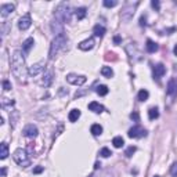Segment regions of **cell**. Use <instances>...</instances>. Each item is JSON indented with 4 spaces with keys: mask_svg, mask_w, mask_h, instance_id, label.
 <instances>
[{
    "mask_svg": "<svg viewBox=\"0 0 177 177\" xmlns=\"http://www.w3.org/2000/svg\"><path fill=\"white\" fill-rule=\"evenodd\" d=\"M11 71L18 80H24L26 76L25 69V58L20 50H15L11 56Z\"/></svg>",
    "mask_w": 177,
    "mask_h": 177,
    "instance_id": "1",
    "label": "cell"
},
{
    "mask_svg": "<svg viewBox=\"0 0 177 177\" xmlns=\"http://www.w3.org/2000/svg\"><path fill=\"white\" fill-rule=\"evenodd\" d=\"M67 42H68V37L65 36V33H61L58 36H56L51 42V46H50V51H48V57L50 58H54V57L58 54L61 48H64L67 46Z\"/></svg>",
    "mask_w": 177,
    "mask_h": 177,
    "instance_id": "2",
    "label": "cell"
},
{
    "mask_svg": "<svg viewBox=\"0 0 177 177\" xmlns=\"http://www.w3.org/2000/svg\"><path fill=\"white\" fill-rule=\"evenodd\" d=\"M71 17H72V11H71V6L68 3H61L56 10V14H54V18L58 20L60 22L65 24V22H69L71 21Z\"/></svg>",
    "mask_w": 177,
    "mask_h": 177,
    "instance_id": "3",
    "label": "cell"
},
{
    "mask_svg": "<svg viewBox=\"0 0 177 177\" xmlns=\"http://www.w3.org/2000/svg\"><path fill=\"white\" fill-rule=\"evenodd\" d=\"M12 159H14V162H15L17 165L24 166V167H26V166L31 165V159H29L28 152H26L25 149H22V148H18V149L14 151V154H12Z\"/></svg>",
    "mask_w": 177,
    "mask_h": 177,
    "instance_id": "4",
    "label": "cell"
},
{
    "mask_svg": "<svg viewBox=\"0 0 177 177\" xmlns=\"http://www.w3.org/2000/svg\"><path fill=\"white\" fill-rule=\"evenodd\" d=\"M127 134H129L130 138H141V137L147 136V130H145L144 127H141L140 125H136V126H133L132 129L129 130Z\"/></svg>",
    "mask_w": 177,
    "mask_h": 177,
    "instance_id": "5",
    "label": "cell"
},
{
    "mask_svg": "<svg viewBox=\"0 0 177 177\" xmlns=\"http://www.w3.org/2000/svg\"><path fill=\"white\" fill-rule=\"evenodd\" d=\"M67 80L71 83V85H75V86H82L85 85L87 78L83 76V75H75V73H69L67 76Z\"/></svg>",
    "mask_w": 177,
    "mask_h": 177,
    "instance_id": "6",
    "label": "cell"
},
{
    "mask_svg": "<svg viewBox=\"0 0 177 177\" xmlns=\"http://www.w3.org/2000/svg\"><path fill=\"white\" fill-rule=\"evenodd\" d=\"M46 68V61H40V62H36V64H33L32 67H29L28 69V73L31 76H37L39 73H42Z\"/></svg>",
    "mask_w": 177,
    "mask_h": 177,
    "instance_id": "7",
    "label": "cell"
},
{
    "mask_svg": "<svg viewBox=\"0 0 177 177\" xmlns=\"http://www.w3.org/2000/svg\"><path fill=\"white\" fill-rule=\"evenodd\" d=\"M31 25H32V18H31V15H29V14H25V15H22L20 18L18 28H20L21 31H26V29H28Z\"/></svg>",
    "mask_w": 177,
    "mask_h": 177,
    "instance_id": "8",
    "label": "cell"
},
{
    "mask_svg": "<svg viewBox=\"0 0 177 177\" xmlns=\"http://www.w3.org/2000/svg\"><path fill=\"white\" fill-rule=\"evenodd\" d=\"M24 136L25 137H28V138H35V137L37 136V127L35 125H32V123H31V125H26L24 127Z\"/></svg>",
    "mask_w": 177,
    "mask_h": 177,
    "instance_id": "9",
    "label": "cell"
},
{
    "mask_svg": "<svg viewBox=\"0 0 177 177\" xmlns=\"http://www.w3.org/2000/svg\"><path fill=\"white\" fill-rule=\"evenodd\" d=\"M167 94L170 97H176L177 96V78H172L167 83Z\"/></svg>",
    "mask_w": 177,
    "mask_h": 177,
    "instance_id": "10",
    "label": "cell"
},
{
    "mask_svg": "<svg viewBox=\"0 0 177 177\" xmlns=\"http://www.w3.org/2000/svg\"><path fill=\"white\" fill-rule=\"evenodd\" d=\"M134 15V6H126L123 10H122V20L123 21H130Z\"/></svg>",
    "mask_w": 177,
    "mask_h": 177,
    "instance_id": "11",
    "label": "cell"
},
{
    "mask_svg": "<svg viewBox=\"0 0 177 177\" xmlns=\"http://www.w3.org/2000/svg\"><path fill=\"white\" fill-rule=\"evenodd\" d=\"M166 73V68L163 64H157L154 67V79H161Z\"/></svg>",
    "mask_w": 177,
    "mask_h": 177,
    "instance_id": "12",
    "label": "cell"
},
{
    "mask_svg": "<svg viewBox=\"0 0 177 177\" xmlns=\"http://www.w3.org/2000/svg\"><path fill=\"white\" fill-rule=\"evenodd\" d=\"M94 44H96L94 39H93V37H88V39H86V40L79 43V48L83 50V51H87V50H91V48L94 47Z\"/></svg>",
    "mask_w": 177,
    "mask_h": 177,
    "instance_id": "13",
    "label": "cell"
},
{
    "mask_svg": "<svg viewBox=\"0 0 177 177\" xmlns=\"http://www.w3.org/2000/svg\"><path fill=\"white\" fill-rule=\"evenodd\" d=\"M14 8H15V6L14 4H3L1 6V8H0V11H1V17H7L10 15L12 11H14Z\"/></svg>",
    "mask_w": 177,
    "mask_h": 177,
    "instance_id": "14",
    "label": "cell"
},
{
    "mask_svg": "<svg viewBox=\"0 0 177 177\" xmlns=\"http://www.w3.org/2000/svg\"><path fill=\"white\" fill-rule=\"evenodd\" d=\"M88 109H90V111H93L94 113H101L102 111H104V107H102L100 102L93 101V102H90V104H88Z\"/></svg>",
    "mask_w": 177,
    "mask_h": 177,
    "instance_id": "15",
    "label": "cell"
},
{
    "mask_svg": "<svg viewBox=\"0 0 177 177\" xmlns=\"http://www.w3.org/2000/svg\"><path fill=\"white\" fill-rule=\"evenodd\" d=\"M33 44H35V42H33V37H28L26 40L22 43V50H24L25 54H28L29 51H31V48L33 47Z\"/></svg>",
    "mask_w": 177,
    "mask_h": 177,
    "instance_id": "16",
    "label": "cell"
},
{
    "mask_svg": "<svg viewBox=\"0 0 177 177\" xmlns=\"http://www.w3.org/2000/svg\"><path fill=\"white\" fill-rule=\"evenodd\" d=\"M51 82H53V72L51 71H47V72L44 73L43 80H42V85H43L44 87H48V86L51 85Z\"/></svg>",
    "mask_w": 177,
    "mask_h": 177,
    "instance_id": "17",
    "label": "cell"
},
{
    "mask_svg": "<svg viewBox=\"0 0 177 177\" xmlns=\"http://www.w3.org/2000/svg\"><path fill=\"white\" fill-rule=\"evenodd\" d=\"M145 48H147V51L148 53H155V51H158V44L155 43V42H152L151 39H148L147 40V44H145Z\"/></svg>",
    "mask_w": 177,
    "mask_h": 177,
    "instance_id": "18",
    "label": "cell"
},
{
    "mask_svg": "<svg viewBox=\"0 0 177 177\" xmlns=\"http://www.w3.org/2000/svg\"><path fill=\"white\" fill-rule=\"evenodd\" d=\"M8 157V145L7 143H1L0 144V159H6Z\"/></svg>",
    "mask_w": 177,
    "mask_h": 177,
    "instance_id": "19",
    "label": "cell"
},
{
    "mask_svg": "<svg viewBox=\"0 0 177 177\" xmlns=\"http://www.w3.org/2000/svg\"><path fill=\"white\" fill-rule=\"evenodd\" d=\"M80 118V111L79 109H72L71 112H69V115H68V119H69V122H76L78 119Z\"/></svg>",
    "mask_w": 177,
    "mask_h": 177,
    "instance_id": "20",
    "label": "cell"
},
{
    "mask_svg": "<svg viewBox=\"0 0 177 177\" xmlns=\"http://www.w3.org/2000/svg\"><path fill=\"white\" fill-rule=\"evenodd\" d=\"M90 132H91L93 136H100L101 133H102V126L98 125V123H94V125H91V127H90Z\"/></svg>",
    "mask_w": 177,
    "mask_h": 177,
    "instance_id": "21",
    "label": "cell"
},
{
    "mask_svg": "<svg viewBox=\"0 0 177 177\" xmlns=\"http://www.w3.org/2000/svg\"><path fill=\"white\" fill-rule=\"evenodd\" d=\"M93 32H94V35L96 36H98V37H101V36H104L105 35V28L102 26V25H96L94 28H93Z\"/></svg>",
    "mask_w": 177,
    "mask_h": 177,
    "instance_id": "22",
    "label": "cell"
},
{
    "mask_svg": "<svg viewBox=\"0 0 177 177\" xmlns=\"http://www.w3.org/2000/svg\"><path fill=\"white\" fill-rule=\"evenodd\" d=\"M112 144H113V147H115V148H122V147H123V144H125V140H123L121 136H116V137H113Z\"/></svg>",
    "mask_w": 177,
    "mask_h": 177,
    "instance_id": "23",
    "label": "cell"
},
{
    "mask_svg": "<svg viewBox=\"0 0 177 177\" xmlns=\"http://www.w3.org/2000/svg\"><path fill=\"white\" fill-rule=\"evenodd\" d=\"M101 75L105 78H112L113 76V71L111 67H102L101 68Z\"/></svg>",
    "mask_w": 177,
    "mask_h": 177,
    "instance_id": "24",
    "label": "cell"
},
{
    "mask_svg": "<svg viewBox=\"0 0 177 177\" xmlns=\"http://www.w3.org/2000/svg\"><path fill=\"white\" fill-rule=\"evenodd\" d=\"M158 116H159V112H158V108H157V107H154V108H149V111H148V118H149V119H151V121H155Z\"/></svg>",
    "mask_w": 177,
    "mask_h": 177,
    "instance_id": "25",
    "label": "cell"
},
{
    "mask_svg": "<svg viewBox=\"0 0 177 177\" xmlns=\"http://www.w3.org/2000/svg\"><path fill=\"white\" fill-rule=\"evenodd\" d=\"M148 97H149V93L145 90V88H143V90H140L138 91V96H137V98L140 101H147L148 100Z\"/></svg>",
    "mask_w": 177,
    "mask_h": 177,
    "instance_id": "26",
    "label": "cell"
},
{
    "mask_svg": "<svg viewBox=\"0 0 177 177\" xmlns=\"http://www.w3.org/2000/svg\"><path fill=\"white\" fill-rule=\"evenodd\" d=\"M97 94H98V96H107V94H108V87H107V86L105 85H100L98 86V87H97Z\"/></svg>",
    "mask_w": 177,
    "mask_h": 177,
    "instance_id": "27",
    "label": "cell"
},
{
    "mask_svg": "<svg viewBox=\"0 0 177 177\" xmlns=\"http://www.w3.org/2000/svg\"><path fill=\"white\" fill-rule=\"evenodd\" d=\"M86 12H87V10H86L85 7H79V8L76 10V12H75V14H76V18H78V20H83V18L86 17Z\"/></svg>",
    "mask_w": 177,
    "mask_h": 177,
    "instance_id": "28",
    "label": "cell"
},
{
    "mask_svg": "<svg viewBox=\"0 0 177 177\" xmlns=\"http://www.w3.org/2000/svg\"><path fill=\"white\" fill-rule=\"evenodd\" d=\"M14 105V101L10 100V98H3L1 100V108H8V107H12Z\"/></svg>",
    "mask_w": 177,
    "mask_h": 177,
    "instance_id": "29",
    "label": "cell"
},
{
    "mask_svg": "<svg viewBox=\"0 0 177 177\" xmlns=\"http://www.w3.org/2000/svg\"><path fill=\"white\" fill-rule=\"evenodd\" d=\"M100 155L102 158H109L111 155H112V152H111V149L109 148H107V147H104V148H101V151H100Z\"/></svg>",
    "mask_w": 177,
    "mask_h": 177,
    "instance_id": "30",
    "label": "cell"
},
{
    "mask_svg": "<svg viewBox=\"0 0 177 177\" xmlns=\"http://www.w3.org/2000/svg\"><path fill=\"white\" fill-rule=\"evenodd\" d=\"M134 152H136V147H133V145H132V147H129V148L126 149L125 155L127 158H130V157H133V154H134Z\"/></svg>",
    "mask_w": 177,
    "mask_h": 177,
    "instance_id": "31",
    "label": "cell"
},
{
    "mask_svg": "<svg viewBox=\"0 0 177 177\" xmlns=\"http://www.w3.org/2000/svg\"><path fill=\"white\" fill-rule=\"evenodd\" d=\"M170 174L173 177H177V162H174L172 165V167H170Z\"/></svg>",
    "mask_w": 177,
    "mask_h": 177,
    "instance_id": "32",
    "label": "cell"
},
{
    "mask_svg": "<svg viewBox=\"0 0 177 177\" xmlns=\"http://www.w3.org/2000/svg\"><path fill=\"white\" fill-rule=\"evenodd\" d=\"M118 4V1H111V0H104V6L105 7H115V6H116Z\"/></svg>",
    "mask_w": 177,
    "mask_h": 177,
    "instance_id": "33",
    "label": "cell"
},
{
    "mask_svg": "<svg viewBox=\"0 0 177 177\" xmlns=\"http://www.w3.org/2000/svg\"><path fill=\"white\" fill-rule=\"evenodd\" d=\"M151 6H152V7L155 8L157 11L161 8V4H159V1H158V0H152V1H151Z\"/></svg>",
    "mask_w": 177,
    "mask_h": 177,
    "instance_id": "34",
    "label": "cell"
},
{
    "mask_svg": "<svg viewBox=\"0 0 177 177\" xmlns=\"http://www.w3.org/2000/svg\"><path fill=\"white\" fill-rule=\"evenodd\" d=\"M3 88L4 90H11V83L8 80H3Z\"/></svg>",
    "mask_w": 177,
    "mask_h": 177,
    "instance_id": "35",
    "label": "cell"
},
{
    "mask_svg": "<svg viewBox=\"0 0 177 177\" xmlns=\"http://www.w3.org/2000/svg\"><path fill=\"white\" fill-rule=\"evenodd\" d=\"M145 25H147V17L141 15V18H140V26H145Z\"/></svg>",
    "mask_w": 177,
    "mask_h": 177,
    "instance_id": "36",
    "label": "cell"
},
{
    "mask_svg": "<svg viewBox=\"0 0 177 177\" xmlns=\"http://www.w3.org/2000/svg\"><path fill=\"white\" fill-rule=\"evenodd\" d=\"M43 170H44L43 166H37V167H35V169H33V173H35V174H39V173H42Z\"/></svg>",
    "mask_w": 177,
    "mask_h": 177,
    "instance_id": "37",
    "label": "cell"
},
{
    "mask_svg": "<svg viewBox=\"0 0 177 177\" xmlns=\"http://www.w3.org/2000/svg\"><path fill=\"white\" fill-rule=\"evenodd\" d=\"M130 118H132L133 121L138 122V118H140V116H138V113H137V112H133V113H130Z\"/></svg>",
    "mask_w": 177,
    "mask_h": 177,
    "instance_id": "38",
    "label": "cell"
},
{
    "mask_svg": "<svg viewBox=\"0 0 177 177\" xmlns=\"http://www.w3.org/2000/svg\"><path fill=\"white\" fill-rule=\"evenodd\" d=\"M113 42H115V43H116V44H119V43H121V42H122L121 36H115V37H113Z\"/></svg>",
    "mask_w": 177,
    "mask_h": 177,
    "instance_id": "39",
    "label": "cell"
},
{
    "mask_svg": "<svg viewBox=\"0 0 177 177\" xmlns=\"http://www.w3.org/2000/svg\"><path fill=\"white\" fill-rule=\"evenodd\" d=\"M100 166H101V163H100V162H97V163H96V166H94V169H98Z\"/></svg>",
    "mask_w": 177,
    "mask_h": 177,
    "instance_id": "40",
    "label": "cell"
},
{
    "mask_svg": "<svg viewBox=\"0 0 177 177\" xmlns=\"http://www.w3.org/2000/svg\"><path fill=\"white\" fill-rule=\"evenodd\" d=\"M173 53H174V56H177V44L174 46V48H173Z\"/></svg>",
    "mask_w": 177,
    "mask_h": 177,
    "instance_id": "41",
    "label": "cell"
},
{
    "mask_svg": "<svg viewBox=\"0 0 177 177\" xmlns=\"http://www.w3.org/2000/svg\"><path fill=\"white\" fill-rule=\"evenodd\" d=\"M1 174H3V176H6V167H3V169H1Z\"/></svg>",
    "mask_w": 177,
    "mask_h": 177,
    "instance_id": "42",
    "label": "cell"
},
{
    "mask_svg": "<svg viewBox=\"0 0 177 177\" xmlns=\"http://www.w3.org/2000/svg\"><path fill=\"white\" fill-rule=\"evenodd\" d=\"M88 177H93V176H88Z\"/></svg>",
    "mask_w": 177,
    "mask_h": 177,
    "instance_id": "43",
    "label": "cell"
},
{
    "mask_svg": "<svg viewBox=\"0 0 177 177\" xmlns=\"http://www.w3.org/2000/svg\"><path fill=\"white\" fill-rule=\"evenodd\" d=\"M155 177H158V176H155Z\"/></svg>",
    "mask_w": 177,
    "mask_h": 177,
    "instance_id": "44",
    "label": "cell"
}]
</instances>
